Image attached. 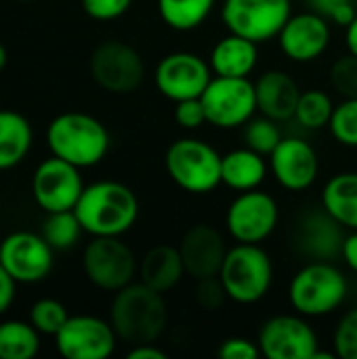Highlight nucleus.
I'll return each instance as SVG.
<instances>
[{"label":"nucleus","instance_id":"nucleus-13","mask_svg":"<svg viewBox=\"0 0 357 359\" xmlns=\"http://www.w3.org/2000/svg\"><path fill=\"white\" fill-rule=\"evenodd\" d=\"M213 69L208 59L189 53V50H177L164 55L154 72V82L158 93L173 101H185V99H198L206 90V86L213 80Z\"/></svg>","mask_w":357,"mask_h":359},{"label":"nucleus","instance_id":"nucleus-10","mask_svg":"<svg viewBox=\"0 0 357 359\" xmlns=\"http://www.w3.org/2000/svg\"><path fill=\"white\" fill-rule=\"evenodd\" d=\"M82 269L99 290L118 292L135 282L139 263L130 246L120 238H93L82 252Z\"/></svg>","mask_w":357,"mask_h":359},{"label":"nucleus","instance_id":"nucleus-18","mask_svg":"<svg viewBox=\"0 0 357 359\" xmlns=\"http://www.w3.org/2000/svg\"><path fill=\"white\" fill-rule=\"evenodd\" d=\"M269 170L280 187L301 194L318 181L320 156L303 137H284L269 156Z\"/></svg>","mask_w":357,"mask_h":359},{"label":"nucleus","instance_id":"nucleus-21","mask_svg":"<svg viewBox=\"0 0 357 359\" xmlns=\"http://www.w3.org/2000/svg\"><path fill=\"white\" fill-rule=\"evenodd\" d=\"M255 93L259 114L284 124L295 118L303 90L286 69H267L255 80Z\"/></svg>","mask_w":357,"mask_h":359},{"label":"nucleus","instance_id":"nucleus-33","mask_svg":"<svg viewBox=\"0 0 357 359\" xmlns=\"http://www.w3.org/2000/svg\"><path fill=\"white\" fill-rule=\"evenodd\" d=\"M67 318H69V313H67L65 305L57 299H40L29 309L32 326L40 334H48V337H55L63 328Z\"/></svg>","mask_w":357,"mask_h":359},{"label":"nucleus","instance_id":"nucleus-36","mask_svg":"<svg viewBox=\"0 0 357 359\" xmlns=\"http://www.w3.org/2000/svg\"><path fill=\"white\" fill-rule=\"evenodd\" d=\"M309 11L324 15L332 25L347 27L357 17L356 0H303Z\"/></svg>","mask_w":357,"mask_h":359},{"label":"nucleus","instance_id":"nucleus-43","mask_svg":"<svg viewBox=\"0 0 357 359\" xmlns=\"http://www.w3.org/2000/svg\"><path fill=\"white\" fill-rule=\"evenodd\" d=\"M128 359H166V353L156 347V343H143V345H133L130 351L126 353Z\"/></svg>","mask_w":357,"mask_h":359},{"label":"nucleus","instance_id":"nucleus-6","mask_svg":"<svg viewBox=\"0 0 357 359\" xmlns=\"http://www.w3.org/2000/svg\"><path fill=\"white\" fill-rule=\"evenodd\" d=\"M221 154L204 139L181 137L166 147L164 168L168 179L191 196L213 194L221 183Z\"/></svg>","mask_w":357,"mask_h":359},{"label":"nucleus","instance_id":"nucleus-26","mask_svg":"<svg viewBox=\"0 0 357 359\" xmlns=\"http://www.w3.org/2000/svg\"><path fill=\"white\" fill-rule=\"evenodd\" d=\"M34 141L32 124L17 111L0 109V170L17 166L29 151Z\"/></svg>","mask_w":357,"mask_h":359},{"label":"nucleus","instance_id":"nucleus-20","mask_svg":"<svg viewBox=\"0 0 357 359\" xmlns=\"http://www.w3.org/2000/svg\"><path fill=\"white\" fill-rule=\"evenodd\" d=\"M177 248L183 259L185 273L196 282L206 278H217L225 261V255L229 250L225 236L217 227L206 223H198L189 227L183 233Z\"/></svg>","mask_w":357,"mask_h":359},{"label":"nucleus","instance_id":"nucleus-23","mask_svg":"<svg viewBox=\"0 0 357 359\" xmlns=\"http://www.w3.org/2000/svg\"><path fill=\"white\" fill-rule=\"evenodd\" d=\"M185 265L177 246L158 244L151 246L139 261V280L156 292L175 290L185 278Z\"/></svg>","mask_w":357,"mask_h":359},{"label":"nucleus","instance_id":"nucleus-9","mask_svg":"<svg viewBox=\"0 0 357 359\" xmlns=\"http://www.w3.org/2000/svg\"><path fill=\"white\" fill-rule=\"evenodd\" d=\"M280 225L278 200L257 189L240 191L227 206L225 229L238 244H263L269 240Z\"/></svg>","mask_w":357,"mask_h":359},{"label":"nucleus","instance_id":"nucleus-41","mask_svg":"<svg viewBox=\"0 0 357 359\" xmlns=\"http://www.w3.org/2000/svg\"><path fill=\"white\" fill-rule=\"evenodd\" d=\"M15 280L11 278V273L2 267L0 263V316L13 305L15 301Z\"/></svg>","mask_w":357,"mask_h":359},{"label":"nucleus","instance_id":"nucleus-2","mask_svg":"<svg viewBox=\"0 0 357 359\" xmlns=\"http://www.w3.org/2000/svg\"><path fill=\"white\" fill-rule=\"evenodd\" d=\"M109 322L118 339L126 345L156 343L168 326V307L162 292L151 290L141 280L114 292Z\"/></svg>","mask_w":357,"mask_h":359},{"label":"nucleus","instance_id":"nucleus-15","mask_svg":"<svg viewBox=\"0 0 357 359\" xmlns=\"http://www.w3.org/2000/svg\"><path fill=\"white\" fill-rule=\"evenodd\" d=\"M280 53L292 63H314L318 61L332 42V23L316 13L301 11L284 23L278 34Z\"/></svg>","mask_w":357,"mask_h":359},{"label":"nucleus","instance_id":"nucleus-37","mask_svg":"<svg viewBox=\"0 0 357 359\" xmlns=\"http://www.w3.org/2000/svg\"><path fill=\"white\" fill-rule=\"evenodd\" d=\"M196 305L202 309V311H219L225 301H229L219 276L217 278H206V280H198V286H196Z\"/></svg>","mask_w":357,"mask_h":359},{"label":"nucleus","instance_id":"nucleus-8","mask_svg":"<svg viewBox=\"0 0 357 359\" xmlns=\"http://www.w3.org/2000/svg\"><path fill=\"white\" fill-rule=\"evenodd\" d=\"M200 99L208 124L221 130L242 128L252 116L259 114L255 82L250 78L213 76Z\"/></svg>","mask_w":357,"mask_h":359},{"label":"nucleus","instance_id":"nucleus-29","mask_svg":"<svg viewBox=\"0 0 357 359\" xmlns=\"http://www.w3.org/2000/svg\"><path fill=\"white\" fill-rule=\"evenodd\" d=\"M335 101L332 97L322 90V88H309L303 90L297 103V111H295V122L305 128V130H322L328 128L332 111H335Z\"/></svg>","mask_w":357,"mask_h":359},{"label":"nucleus","instance_id":"nucleus-27","mask_svg":"<svg viewBox=\"0 0 357 359\" xmlns=\"http://www.w3.org/2000/svg\"><path fill=\"white\" fill-rule=\"evenodd\" d=\"M217 0H158V15L175 32H194L208 21Z\"/></svg>","mask_w":357,"mask_h":359},{"label":"nucleus","instance_id":"nucleus-38","mask_svg":"<svg viewBox=\"0 0 357 359\" xmlns=\"http://www.w3.org/2000/svg\"><path fill=\"white\" fill-rule=\"evenodd\" d=\"M175 122L183 130H198L204 124H208L202 99L198 97V99H185L175 103Z\"/></svg>","mask_w":357,"mask_h":359},{"label":"nucleus","instance_id":"nucleus-45","mask_svg":"<svg viewBox=\"0 0 357 359\" xmlns=\"http://www.w3.org/2000/svg\"><path fill=\"white\" fill-rule=\"evenodd\" d=\"M6 61H8V55H6V48H4V44L0 42V72L6 67Z\"/></svg>","mask_w":357,"mask_h":359},{"label":"nucleus","instance_id":"nucleus-11","mask_svg":"<svg viewBox=\"0 0 357 359\" xmlns=\"http://www.w3.org/2000/svg\"><path fill=\"white\" fill-rule=\"evenodd\" d=\"M261 355L267 359H314L320 339L309 318L301 313H278L263 322L257 337Z\"/></svg>","mask_w":357,"mask_h":359},{"label":"nucleus","instance_id":"nucleus-35","mask_svg":"<svg viewBox=\"0 0 357 359\" xmlns=\"http://www.w3.org/2000/svg\"><path fill=\"white\" fill-rule=\"evenodd\" d=\"M330 345L341 359H357V305L339 318Z\"/></svg>","mask_w":357,"mask_h":359},{"label":"nucleus","instance_id":"nucleus-1","mask_svg":"<svg viewBox=\"0 0 357 359\" xmlns=\"http://www.w3.org/2000/svg\"><path fill=\"white\" fill-rule=\"evenodd\" d=\"M137 194L120 181H97L84 185L74 208L84 233L93 238H122L139 219Z\"/></svg>","mask_w":357,"mask_h":359},{"label":"nucleus","instance_id":"nucleus-30","mask_svg":"<svg viewBox=\"0 0 357 359\" xmlns=\"http://www.w3.org/2000/svg\"><path fill=\"white\" fill-rule=\"evenodd\" d=\"M40 233L50 244L53 250H69L78 244L84 229L74 210H59V212H46Z\"/></svg>","mask_w":357,"mask_h":359},{"label":"nucleus","instance_id":"nucleus-25","mask_svg":"<svg viewBox=\"0 0 357 359\" xmlns=\"http://www.w3.org/2000/svg\"><path fill=\"white\" fill-rule=\"evenodd\" d=\"M322 208L347 231H357V170L337 172L326 181Z\"/></svg>","mask_w":357,"mask_h":359},{"label":"nucleus","instance_id":"nucleus-44","mask_svg":"<svg viewBox=\"0 0 357 359\" xmlns=\"http://www.w3.org/2000/svg\"><path fill=\"white\" fill-rule=\"evenodd\" d=\"M345 46H347V53L357 57V17L345 27Z\"/></svg>","mask_w":357,"mask_h":359},{"label":"nucleus","instance_id":"nucleus-24","mask_svg":"<svg viewBox=\"0 0 357 359\" xmlns=\"http://www.w3.org/2000/svg\"><path fill=\"white\" fill-rule=\"evenodd\" d=\"M269 164L263 154L250 147H236L221 158V183L236 194L250 191L263 185L267 179Z\"/></svg>","mask_w":357,"mask_h":359},{"label":"nucleus","instance_id":"nucleus-3","mask_svg":"<svg viewBox=\"0 0 357 359\" xmlns=\"http://www.w3.org/2000/svg\"><path fill=\"white\" fill-rule=\"evenodd\" d=\"M349 297V280L335 261H307L288 284L290 307L314 320L337 313Z\"/></svg>","mask_w":357,"mask_h":359},{"label":"nucleus","instance_id":"nucleus-17","mask_svg":"<svg viewBox=\"0 0 357 359\" xmlns=\"http://www.w3.org/2000/svg\"><path fill=\"white\" fill-rule=\"evenodd\" d=\"M53 248L42 233L15 231L0 244V263L19 284L42 282L53 269Z\"/></svg>","mask_w":357,"mask_h":359},{"label":"nucleus","instance_id":"nucleus-32","mask_svg":"<svg viewBox=\"0 0 357 359\" xmlns=\"http://www.w3.org/2000/svg\"><path fill=\"white\" fill-rule=\"evenodd\" d=\"M328 133L339 145L357 149V97L343 99L335 105Z\"/></svg>","mask_w":357,"mask_h":359},{"label":"nucleus","instance_id":"nucleus-39","mask_svg":"<svg viewBox=\"0 0 357 359\" xmlns=\"http://www.w3.org/2000/svg\"><path fill=\"white\" fill-rule=\"evenodd\" d=\"M133 0H82V8L90 19L114 21L130 8Z\"/></svg>","mask_w":357,"mask_h":359},{"label":"nucleus","instance_id":"nucleus-42","mask_svg":"<svg viewBox=\"0 0 357 359\" xmlns=\"http://www.w3.org/2000/svg\"><path fill=\"white\" fill-rule=\"evenodd\" d=\"M341 259L347 265V269L357 276V231L345 233L343 248H341Z\"/></svg>","mask_w":357,"mask_h":359},{"label":"nucleus","instance_id":"nucleus-40","mask_svg":"<svg viewBox=\"0 0 357 359\" xmlns=\"http://www.w3.org/2000/svg\"><path fill=\"white\" fill-rule=\"evenodd\" d=\"M217 355L223 359H259L261 355V349H259V343L257 341H250L246 337H229L225 339L219 349H217Z\"/></svg>","mask_w":357,"mask_h":359},{"label":"nucleus","instance_id":"nucleus-5","mask_svg":"<svg viewBox=\"0 0 357 359\" xmlns=\"http://www.w3.org/2000/svg\"><path fill=\"white\" fill-rule=\"evenodd\" d=\"M219 280L236 305L261 303L274 286V261L261 244H234L219 271Z\"/></svg>","mask_w":357,"mask_h":359},{"label":"nucleus","instance_id":"nucleus-31","mask_svg":"<svg viewBox=\"0 0 357 359\" xmlns=\"http://www.w3.org/2000/svg\"><path fill=\"white\" fill-rule=\"evenodd\" d=\"M244 145L263 154L265 158L271 156V151L278 147V143L284 139L282 135V128H280V122L259 114V116H252L244 126Z\"/></svg>","mask_w":357,"mask_h":359},{"label":"nucleus","instance_id":"nucleus-28","mask_svg":"<svg viewBox=\"0 0 357 359\" xmlns=\"http://www.w3.org/2000/svg\"><path fill=\"white\" fill-rule=\"evenodd\" d=\"M40 349V332L32 322H2L0 324V359H32Z\"/></svg>","mask_w":357,"mask_h":359},{"label":"nucleus","instance_id":"nucleus-34","mask_svg":"<svg viewBox=\"0 0 357 359\" xmlns=\"http://www.w3.org/2000/svg\"><path fill=\"white\" fill-rule=\"evenodd\" d=\"M328 80L332 90L343 97V99H353L357 97V57L347 53L339 59L332 61Z\"/></svg>","mask_w":357,"mask_h":359},{"label":"nucleus","instance_id":"nucleus-12","mask_svg":"<svg viewBox=\"0 0 357 359\" xmlns=\"http://www.w3.org/2000/svg\"><path fill=\"white\" fill-rule=\"evenodd\" d=\"M90 76L107 93H135L145 80L141 53L122 40H105L90 55Z\"/></svg>","mask_w":357,"mask_h":359},{"label":"nucleus","instance_id":"nucleus-16","mask_svg":"<svg viewBox=\"0 0 357 359\" xmlns=\"http://www.w3.org/2000/svg\"><path fill=\"white\" fill-rule=\"evenodd\" d=\"M32 191L36 204L44 212L74 210L84 191V181L78 166L53 156L38 164L32 179Z\"/></svg>","mask_w":357,"mask_h":359},{"label":"nucleus","instance_id":"nucleus-4","mask_svg":"<svg viewBox=\"0 0 357 359\" xmlns=\"http://www.w3.org/2000/svg\"><path fill=\"white\" fill-rule=\"evenodd\" d=\"M46 143L53 156L78 168H90L107 156L112 141L105 124L95 116L65 111L48 124Z\"/></svg>","mask_w":357,"mask_h":359},{"label":"nucleus","instance_id":"nucleus-22","mask_svg":"<svg viewBox=\"0 0 357 359\" xmlns=\"http://www.w3.org/2000/svg\"><path fill=\"white\" fill-rule=\"evenodd\" d=\"M208 63L215 76L227 78H250L259 65V44L227 32L219 38L208 55Z\"/></svg>","mask_w":357,"mask_h":359},{"label":"nucleus","instance_id":"nucleus-14","mask_svg":"<svg viewBox=\"0 0 357 359\" xmlns=\"http://www.w3.org/2000/svg\"><path fill=\"white\" fill-rule=\"evenodd\" d=\"M118 341L112 322L95 316H69L55 334L57 351L65 359H107Z\"/></svg>","mask_w":357,"mask_h":359},{"label":"nucleus","instance_id":"nucleus-7","mask_svg":"<svg viewBox=\"0 0 357 359\" xmlns=\"http://www.w3.org/2000/svg\"><path fill=\"white\" fill-rule=\"evenodd\" d=\"M292 13V0H223L221 4L225 29L257 44L278 38Z\"/></svg>","mask_w":357,"mask_h":359},{"label":"nucleus","instance_id":"nucleus-19","mask_svg":"<svg viewBox=\"0 0 357 359\" xmlns=\"http://www.w3.org/2000/svg\"><path fill=\"white\" fill-rule=\"evenodd\" d=\"M345 227L322 206L303 212L297 221L295 246L307 261H335L341 257Z\"/></svg>","mask_w":357,"mask_h":359}]
</instances>
